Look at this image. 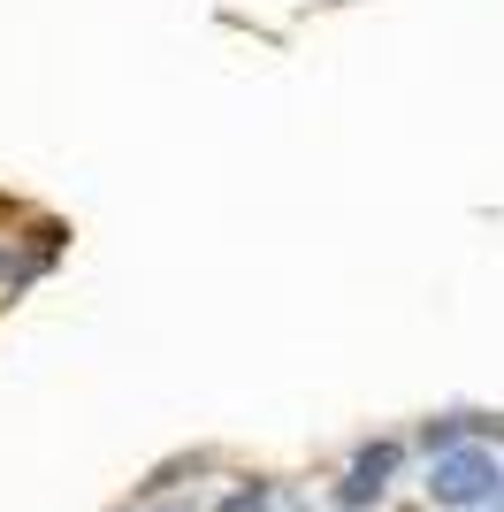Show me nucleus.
Returning <instances> with one entry per match:
<instances>
[{
    "instance_id": "1",
    "label": "nucleus",
    "mask_w": 504,
    "mask_h": 512,
    "mask_svg": "<svg viewBox=\"0 0 504 512\" xmlns=\"http://www.w3.org/2000/svg\"><path fill=\"white\" fill-rule=\"evenodd\" d=\"M497 482H504V459H497L489 444H474V436L428 459V505H436V512H474V505H489V497H497Z\"/></svg>"
},
{
    "instance_id": "6",
    "label": "nucleus",
    "mask_w": 504,
    "mask_h": 512,
    "mask_svg": "<svg viewBox=\"0 0 504 512\" xmlns=\"http://www.w3.org/2000/svg\"><path fill=\"white\" fill-rule=\"evenodd\" d=\"M489 512H504V482H497V497H489Z\"/></svg>"
},
{
    "instance_id": "3",
    "label": "nucleus",
    "mask_w": 504,
    "mask_h": 512,
    "mask_svg": "<svg viewBox=\"0 0 504 512\" xmlns=\"http://www.w3.org/2000/svg\"><path fill=\"white\" fill-rule=\"evenodd\" d=\"M466 436H474V421H466V413H443V421H420V428H413V444L428 451V459H436V451H451V444H466Z\"/></svg>"
},
{
    "instance_id": "5",
    "label": "nucleus",
    "mask_w": 504,
    "mask_h": 512,
    "mask_svg": "<svg viewBox=\"0 0 504 512\" xmlns=\"http://www.w3.org/2000/svg\"><path fill=\"white\" fill-rule=\"evenodd\" d=\"M214 512H275V482H237Z\"/></svg>"
},
{
    "instance_id": "2",
    "label": "nucleus",
    "mask_w": 504,
    "mask_h": 512,
    "mask_svg": "<svg viewBox=\"0 0 504 512\" xmlns=\"http://www.w3.org/2000/svg\"><path fill=\"white\" fill-rule=\"evenodd\" d=\"M382 490H390V482H375V474H359V467H352V474L329 490V512H375Z\"/></svg>"
},
{
    "instance_id": "8",
    "label": "nucleus",
    "mask_w": 504,
    "mask_h": 512,
    "mask_svg": "<svg viewBox=\"0 0 504 512\" xmlns=\"http://www.w3.org/2000/svg\"><path fill=\"white\" fill-rule=\"evenodd\" d=\"M474 512H489V505H474Z\"/></svg>"
},
{
    "instance_id": "7",
    "label": "nucleus",
    "mask_w": 504,
    "mask_h": 512,
    "mask_svg": "<svg viewBox=\"0 0 504 512\" xmlns=\"http://www.w3.org/2000/svg\"><path fill=\"white\" fill-rule=\"evenodd\" d=\"M168 512H184V505H168Z\"/></svg>"
},
{
    "instance_id": "4",
    "label": "nucleus",
    "mask_w": 504,
    "mask_h": 512,
    "mask_svg": "<svg viewBox=\"0 0 504 512\" xmlns=\"http://www.w3.org/2000/svg\"><path fill=\"white\" fill-rule=\"evenodd\" d=\"M352 467H359V474H375V482H390V474L405 467V444H398V436H375V444H359Z\"/></svg>"
}]
</instances>
